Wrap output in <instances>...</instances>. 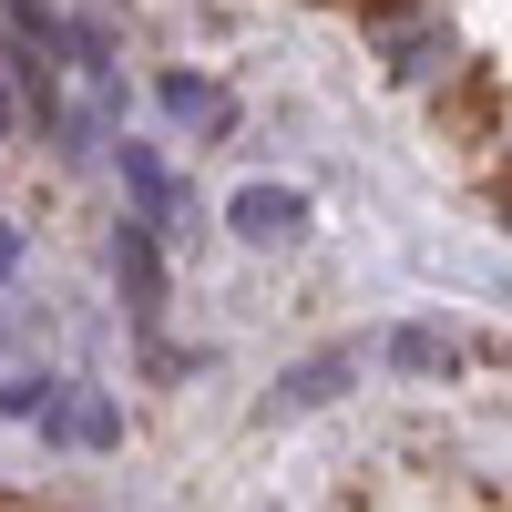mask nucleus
Returning <instances> with one entry per match:
<instances>
[{
    "mask_svg": "<svg viewBox=\"0 0 512 512\" xmlns=\"http://www.w3.org/2000/svg\"><path fill=\"white\" fill-rule=\"evenodd\" d=\"M226 226L246 246H297V236H308V195H297V185H246L226 205Z\"/></svg>",
    "mask_w": 512,
    "mask_h": 512,
    "instance_id": "f257e3e1",
    "label": "nucleus"
},
{
    "mask_svg": "<svg viewBox=\"0 0 512 512\" xmlns=\"http://www.w3.org/2000/svg\"><path fill=\"white\" fill-rule=\"evenodd\" d=\"M349 369H359L349 349H328V359H308V369H287V379H277V400H267V410H277V420H297V410H328L338 390H349Z\"/></svg>",
    "mask_w": 512,
    "mask_h": 512,
    "instance_id": "f03ea898",
    "label": "nucleus"
},
{
    "mask_svg": "<svg viewBox=\"0 0 512 512\" xmlns=\"http://www.w3.org/2000/svg\"><path fill=\"white\" fill-rule=\"evenodd\" d=\"M113 277H123V297H134V318H154V308H164V256H154V226H123V236H113Z\"/></svg>",
    "mask_w": 512,
    "mask_h": 512,
    "instance_id": "7ed1b4c3",
    "label": "nucleus"
},
{
    "mask_svg": "<svg viewBox=\"0 0 512 512\" xmlns=\"http://www.w3.org/2000/svg\"><path fill=\"white\" fill-rule=\"evenodd\" d=\"M390 359L420 369V379H451V369H461V349H451L441 328H390Z\"/></svg>",
    "mask_w": 512,
    "mask_h": 512,
    "instance_id": "20e7f679",
    "label": "nucleus"
},
{
    "mask_svg": "<svg viewBox=\"0 0 512 512\" xmlns=\"http://www.w3.org/2000/svg\"><path fill=\"white\" fill-rule=\"evenodd\" d=\"M164 113H185V123H226V103H216V93H205V82H185V72H175V82H164Z\"/></svg>",
    "mask_w": 512,
    "mask_h": 512,
    "instance_id": "39448f33",
    "label": "nucleus"
},
{
    "mask_svg": "<svg viewBox=\"0 0 512 512\" xmlns=\"http://www.w3.org/2000/svg\"><path fill=\"white\" fill-rule=\"evenodd\" d=\"M0 410H11V420H31V410H52V379H31V369H21V379H0Z\"/></svg>",
    "mask_w": 512,
    "mask_h": 512,
    "instance_id": "423d86ee",
    "label": "nucleus"
},
{
    "mask_svg": "<svg viewBox=\"0 0 512 512\" xmlns=\"http://www.w3.org/2000/svg\"><path fill=\"white\" fill-rule=\"evenodd\" d=\"M0 11H11V21H21L31 41H52V11H41V0H0Z\"/></svg>",
    "mask_w": 512,
    "mask_h": 512,
    "instance_id": "0eeeda50",
    "label": "nucleus"
},
{
    "mask_svg": "<svg viewBox=\"0 0 512 512\" xmlns=\"http://www.w3.org/2000/svg\"><path fill=\"white\" fill-rule=\"evenodd\" d=\"M11 256H21V246H11V226H0V267H11Z\"/></svg>",
    "mask_w": 512,
    "mask_h": 512,
    "instance_id": "6e6552de",
    "label": "nucleus"
},
{
    "mask_svg": "<svg viewBox=\"0 0 512 512\" xmlns=\"http://www.w3.org/2000/svg\"><path fill=\"white\" fill-rule=\"evenodd\" d=\"M0 134H11V93H0Z\"/></svg>",
    "mask_w": 512,
    "mask_h": 512,
    "instance_id": "1a4fd4ad",
    "label": "nucleus"
}]
</instances>
